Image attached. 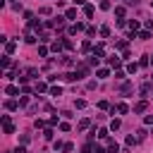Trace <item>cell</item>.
Here are the masks:
<instances>
[{
  "label": "cell",
  "mask_w": 153,
  "mask_h": 153,
  "mask_svg": "<svg viewBox=\"0 0 153 153\" xmlns=\"http://www.w3.org/2000/svg\"><path fill=\"white\" fill-rule=\"evenodd\" d=\"M3 132H5V134H12V132H14V124H12V120H10V115H3Z\"/></svg>",
  "instance_id": "cell-1"
},
{
  "label": "cell",
  "mask_w": 153,
  "mask_h": 153,
  "mask_svg": "<svg viewBox=\"0 0 153 153\" xmlns=\"http://www.w3.org/2000/svg\"><path fill=\"white\" fill-rule=\"evenodd\" d=\"M93 55H96V57H103V55H105V46H103V43H98V46L93 48Z\"/></svg>",
  "instance_id": "cell-2"
},
{
  "label": "cell",
  "mask_w": 153,
  "mask_h": 153,
  "mask_svg": "<svg viewBox=\"0 0 153 153\" xmlns=\"http://www.w3.org/2000/svg\"><path fill=\"white\" fill-rule=\"evenodd\" d=\"M14 50H17V43H14V41H7V43H5V53H7V55H12Z\"/></svg>",
  "instance_id": "cell-3"
},
{
  "label": "cell",
  "mask_w": 153,
  "mask_h": 153,
  "mask_svg": "<svg viewBox=\"0 0 153 153\" xmlns=\"http://www.w3.org/2000/svg\"><path fill=\"white\" fill-rule=\"evenodd\" d=\"M82 29H84V24H82V22H76V24H72V26H69V34H79Z\"/></svg>",
  "instance_id": "cell-4"
},
{
  "label": "cell",
  "mask_w": 153,
  "mask_h": 153,
  "mask_svg": "<svg viewBox=\"0 0 153 153\" xmlns=\"http://www.w3.org/2000/svg\"><path fill=\"white\" fill-rule=\"evenodd\" d=\"M146 108H148V105H146V101H139L137 105H134V112H144Z\"/></svg>",
  "instance_id": "cell-5"
},
{
  "label": "cell",
  "mask_w": 153,
  "mask_h": 153,
  "mask_svg": "<svg viewBox=\"0 0 153 153\" xmlns=\"http://www.w3.org/2000/svg\"><path fill=\"white\" fill-rule=\"evenodd\" d=\"M115 110H117L120 115H124V112H129V108H127V103H117V108H115Z\"/></svg>",
  "instance_id": "cell-6"
},
{
  "label": "cell",
  "mask_w": 153,
  "mask_h": 153,
  "mask_svg": "<svg viewBox=\"0 0 153 153\" xmlns=\"http://www.w3.org/2000/svg\"><path fill=\"white\" fill-rule=\"evenodd\" d=\"M96 76H98V79H105V76H110V72L103 67V69H98V72H96Z\"/></svg>",
  "instance_id": "cell-7"
},
{
  "label": "cell",
  "mask_w": 153,
  "mask_h": 153,
  "mask_svg": "<svg viewBox=\"0 0 153 153\" xmlns=\"http://www.w3.org/2000/svg\"><path fill=\"white\" fill-rule=\"evenodd\" d=\"M108 62H110V67H120V57H108Z\"/></svg>",
  "instance_id": "cell-8"
},
{
  "label": "cell",
  "mask_w": 153,
  "mask_h": 153,
  "mask_svg": "<svg viewBox=\"0 0 153 153\" xmlns=\"http://www.w3.org/2000/svg\"><path fill=\"white\" fill-rule=\"evenodd\" d=\"M93 12H96L93 5H84V14H86V17H93Z\"/></svg>",
  "instance_id": "cell-9"
},
{
  "label": "cell",
  "mask_w": 153,
  "mask_h": 153,
  "mask_svg": "<svg viewBox=\"0 0 153 153\" xmlns=\"http://www.w3.org/2000/svg\"><path fill=\"white\" fill-rule=\"evenodd\" d=\"M5 93H7V96H17V93H19V89H17V86H7V89H5Z\"/></svg>",
  "instance_id": "cell-10"
},
{
  "label": "cell",
  "mask_w": 153,
  "mask_h": 153,
  "mask_svg": "<svg viewBox=\"0 0 153 153\" xmlns=\"http://www.w3.org/2000/svg\"><path fill=\"white\" fill-rule=\"evenodd\" d=\"M5 108H7V110H17V108H19V103H17V101H7V103H5Z\"/></svg>",
  "instance_id": "cell-11"
},
{
  "label": "cell",
  "mask_w": 153,
  "mask_h": 153,
  "mask_svg": "<svg viewBox=\"0 0 153 153\" xmlns=\"http://www.w3.org/2000/svg\"><path fill=\"white\" fill-rule=\"evenodd\" d=\"M36 91H41V93L48 91V84H46V82H38V84H36Z\"/></svg>",
  "instance_id": "cell-12"
},
{
  "label": "cell",
  "mask_w": 153,
  "mask_h": 153,
  "mask_svg": "<svg viewBox=\"0 0 153 153\" xmlns=\"http://www.w3.org/2000/svg\"><path fill=\"white\" fill-rule=\"evenodd\" d=\"M24 41H26V43H36V36H34L31 31H26V38H24Z\"/></svg>",
  "instance_id": "cell-13"
},
{
  "label": "cell",
  "mask_w": 153,
  "mask_h": 153,
  "mask_svg": "<svg viewBox=\"0 0 153 153\" xmlns=\"http://www.w3.org/2000/svg\"><path fill=\"white\" fill-rule=\"evenodd\" d=\"M50 96H62V89H60V86H53V89H50Z\"/></svg>",
  "instance_id": "cell-14"
},
{
  "label": "cell",
  "mask_w": 153,
  "mask_h": 153,
  "mask_svg": "<svg viewBox=\"0 0 153 153\" xmlns=\"http://www.w3.org/2000/svg\"><path fill=\"white\" fill-rule=\"evenodd\" d=\"M117 151H120V146L115 144V141H110V148H108V153H117Z\"/></svg>",
  "instance_id": "cell-15"
},
{
  "label": "cell",
  "mask_w": 153,
  "mask_h": 153,
  "mask_svg": "<svg viewBox=\"0 0 153 153\" xmlns=\"http://www.w3.org/2000/svg\"><path fill=\"white\" fill-rule=\"evenodd\" d=\"M139 38H141V41H148V38H151V31H148V29H146V31H141V34H139Z\"/></svg>",
  "instance_id": "cell-16"
},
{
  "label": "cell",
  "mask_w": 153,
  "mask_h": 153,
  "mask_svg": "<svg viewBox=\"0 0 153 153\" xmlns=\"http://www.w3.org/2000/svg\"><path fill=\"white\" fill-rule=\"evenodd\" d=\"M101 36L108 38V36H110V26H101Z\"/></svg>",
  "instance_id": "cell-17"
},
{
  "label": "cell",
  "mask_w": 153,
  "mask_h": 153,
  "mask_svg": "<svg viewBox=\"0 0 153 153\" xmlns=\"http://www.w3.org/2000/svg\"><path fill=\"white\" fill-rule=\"evenodd\" d=\"M137 67H139L137 62H132V65H127V72H129V74H134V72H137Z\"/></svg>",
  "instance_id": "cell-18"
},
{
  "label": "cell",
  "mask_w": 153,
  "mask_h": 153,
  "mask_svg": "<svg viewBox=\"0 0 153 153\" xmlns=\"http://www.w3.org/2000/svg\"><path fill=\"white\" fill-rule=\"evenodd\" d=\"M120 127H122L120 120H112V122H110V129H120Z\"/></svg>",
  "instance_id": "cell-19"
},
{
  "label": "cell",
  "mask_w": 153,
  "mask_h": 153,
  "mask_svg": "<svg viewBox=\"0 0 153 153\" xmlns=\"http://www.w3.org/2000/svg\"><path fill=\"white\" fill-rule=\"evenodd\" d=\"M76 17V10H67V14H65V19H74Z\"/></svg>",
  "instance_id": "cell-20"
},
{
  "label": "cell",
  "mask_w": 153,
  "mask_h": 153,
  "mask_svg": "<svg viewBox=\"0 0 153 153\" xmlns=\"http://www.w3.org/2000/svg\"><path fill=\"white\" fill-rule=\"evenodd\" d=\"M141 93L148 96V93H151V84H144V86H141Z\"/></svg>",
  "instance_id": "cell-21"
},
{
  "label": "cell",
  "mask_w": 153,
  "mask_h": 153,
  "mask_svg": "<svg viewBox=\"0 0 153 153\" xmlns=\"http://www.w3.org/2000/svg\"><path fill=\"white\" fill-rule=\"evenodd\" d=\"M129 29H132V31L139 29V22H137V19H132V22H129Z\"/></svg>",
  "instance_id": "cell-22"
},
{
  "label": "cell",
  "mask_w": 153,
  "mask_h": 153,
  "mask_svg": "<svg viewBox=\"0 0 153 153\" xmlns=\"http://www.w3.org/2000/svg\"><path fill=\"white\" fill-rule=\"evenodd\" d=\"M137 139H139V141H144V139H146V132H144V129H139V132H137Z\"/></svg>",
  "instance_id": "cell-23"
},
{
  "label": "cell",
  "mask_w": 153,
  "mask_h": 153,
  "mask_svg": "<svg viewBox=\"0 0 153 153\" xmlns=\"http://www.w3.org/2000/svg\"><path fill=\"white\" fill-rule=\"evenodd\" d=\"M101 10H110V0H101Z\"/></svg>",
  "instance_id": "cell-24"
},
{
  "label": "cell",
  "mask_w": 153,
  "mask_h": 153,
  "mask_svg": "<svg viewBox=\"0 0 153 153\" xmlns=\"http://www.w3.org/2000/svg\"><path fill=\"white\" fill-rule=\"evenodd\" d=\"M38 55L46 57V55H48V48H46V46H41V48H38Z\"/></svg>",
  "instance_id": "cell-25"
},
{
  "label": "cell",
  "mask_w": 153,
  "mask_h": 153,
  "mask_svg": "<svg viewBox=\"0 0 153 153\" xmlns=\"http://www.w3.org/2000/svg\"><path fill=\"white\" fill-rule=\"evenodd\" d=\"M137 141H139V139H134V137H132V134H129V137H127V146H134V144H137Z\"/></svg>",
  "instance_id": "cell-26"
},
{
  "label": "cell",
  "mask_w": 153,
  "mask_h": 153,
  "mask_svg": "<svg viewBox=\"0 0 153 153\" xmlns=\"http://www.w3.org/2000/svg\"><path fill=\"white\" fill-rule=\"evenodd\" d=\"M82 50H84V53H89V50H91V43H89V41H84V43H82Z\"/></svg>",
  "instance_id": "cell-27"
},
{
  "label": "cell",
  "mask_w": 153,
  "mask_h": 153,
  "mask_svg": "<svg viewBox=\"0 0 153 153\" xmlns=\"http://www.w3.org/2000/svg\"><path fill=\"white\" fill-rule=\"evenodd\" d=\"M89 124H91V122H89V120H82V122H79V129H82V132H84V129H86V127H89Z\"/></svg>",
  "instance_id": "cell-28"
},
{
  "label": "cell",
  "mask_w": 153,
  "mask_h": 153,
  "mask_svg": "<svg viewBox=\"0 0 153 153\" xmlns=\"http://www.w3.org/2000/svg\"><path fill=\"white\" fill-rule=\"evenodd\" d=\"M62 151H65V153H72V151H74V146H72V144H65V146H62Z\"/></svg>",
  "instance_id": "cell-29"
},
{
  "label": "cell",
  "mask_w": 153,
  "mask_h": 153,
  "mask_svg": "<svg viewBox=\"0 0 153 153\" xmlns=\"http://www.w3.org/2000/svg\"><path fill=\"white\" fill-rule=\"evenodd\" d=\"M98 137L101 139H108V129H98Z\"/></svg>",
  "instance_id": "cell-30"
},
{
  "label": "cell",
  "mask_w": 153,
  "mask_h": 153,
  "mask_svg": "<svg viewBox=\"0 0 153 153\" xmlns=\"http://www.w3.org/2000/svg\"><path fill=\"white\" fill-rule=\"evenodd\" d=\"M115 14H117V17H124V7H115Z\"/></svg>",
  "instance_id": "cell-31"
},
{
  "label": "cell",
  "mask_w": 153,
  "mask_h": 153,
  "mask_svg": "<svg viewBox=\"0 0 153 153\" xmlns=\"http://www.w3.org/2000/svg\"><path fill=\"white\" fill-rule=\"evenodd\" d=\"M74 105H76V108H79V110H82V108H86V101H82V98H79V101H76V103H74Z\"/></svg>",
  "instance_id": "cell-32"
},
{
  "label": "cell",
  "mask_w": 153,
  "mask_h": 153,
  "mask_svg": "<svg viewBox=\"0 0 153 153\" xmlns=\"http://www.w3.org/2000/svg\"><path fill=\"white\" fill-rule=\"evenodd\" d=\"M117 48L120 50H127V41H117Z\"/></svg>",
  "instance_id": "cell-33"
},
{
  "label": "cell",
  "mask_w": 153,
  "mask_h": 153,
  "mask_svg": "<svg viewBox=\"0 0 153 153\" xmlns=\"http://www.w3.org/2000/svg\"><path fill=\"white\" fill-rule=\"evenodd\" d=\"M98 108H101V110H108L110 105H108V101H101V103H98Z\"/></svg>",
  "instance_id": "cell-34"
},
{
  "label": "cell",
  "mask_w": 153,
  "mask_h": 153,
  "mask_svg": "<svg viewBox=\"0 0 153 153\" xmlns=\"http://www.w3.org/2000/svg\"><path fill=\"white\" fill-rule=\"evenodd\" d=\"M144 122H146V124H153V115H148V117H146Z\"/></svg>",
  "instance_id": "cell-35"
},
{
  "label": "cell",
  "mask_w": 153,
  "mask_h": 153,
  "mask_svg": "<svg viewBox=\"0 0 153 153\" xmlns=\"http://www.w3.org/2000/svg\"><path fill=\"white\" fill-rule=\"evenodd\" d=\"M14 153H26V148H24V146H19V148H17Z\"/></svg>",
  "instance_id": "cell-36"
},
{
  "label": "cell",
  "mask_w": 153,
  "mask_h": 153,
  "mask_svg": "<svg viewBox=\"0 0 153 153\" xmlns=\"http://www.w3.org/2000/svg\"><path fill=\"white\" fill-rule=\"evenodd\" d=\"M124 3H127V5H137L139 0H124Z\"/></svg>",
  "instance_id": "cell-37"
},
{
  "label": "cell",
  "mask_w": 153,
  "mask_h": 153,
  "mask_svg": "<svg viewBox=\"0 0 153 153\" xmlns=\"http://www.w3.org/2000/svg\"><path fill=\"white\" fill-rule=\"evenodd\" d=\"M74 3H76V5H86V0H74Z\"/></svg>",
  "instance_id": "cell-38"
}]
</instances>
